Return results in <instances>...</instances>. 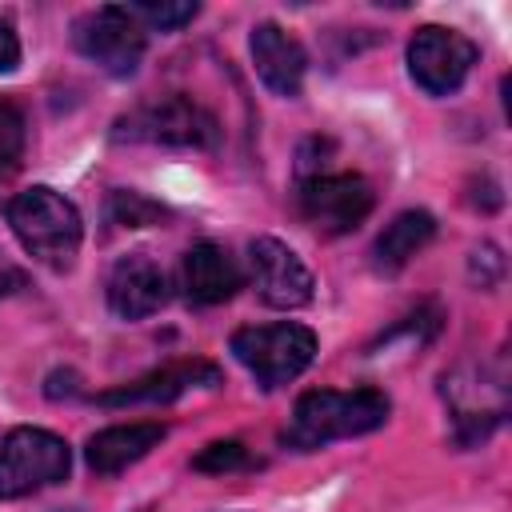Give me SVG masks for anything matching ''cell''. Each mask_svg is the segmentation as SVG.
Here are the masks:
<instances>
[{"label":"cell","instance_id":"obj_6","mask_svg":"<svg viewBox=\"0 0 512 512\" xmlns=\"http://www.w3.org/2000/svg\"><path fill=\"white\" fill-rule=\"evenodd\" d=\"M72 44L88 64L124 80L140 68V60L148 52V28L132 16L128 4H100V8H88L84 16H76Z\"/></svg>","mask_w":512,"mask_h":512},{"label":"cell","instance_id":"obj_21","mask_svg":"<svg viewBox=\"0 0 512 512\" xmlns=\"http://www.w3.org/2000/svg\"><path fill=\"white\" fill-rule=\"evenodd\" d=\"M20 68V36L8 20H0V76Z\"/></svg>","mask_w":512,"mask_h":512},{"label":"cell","instance_id":"obj_8","mask_svg":"<svg viewBox=\"0 0 512 512\" xmlns=\"http://www.w3.org/2000/svg\"><path fill=\"white\" fill-rule=\"evenodd\" d=\"M472 64H476V44L456 28L424 24L408 40V76L428 96L460 92L468 72H472Z\"/></svg>","mask_w":512,"mask_h":512},{"label":"cell","instance_id":"obj_20","mask_svg":"<svg viewBox=\"0 0 512 512\" xmlns=\"http://www.w3.org/2000/svg\"><path fill=\"white\" fill-rule=\"evenodd\" d=\"M132 16L144 24V28H160V32H176L184 24L196 20V4H128Z\"/></svg>","mask_w":512,"mask_h":512},{"label":"cell","instance_id":"obj_9","mask_svg":"<svg viewBox=\"0 0 512 512\" xmlns=\"http://www.w3.org/2000/svg\"><path fill=\"white\" fill-rule=\"evenodd\" d=\"M444 396L452 408V428L460 444H480L492 436V428L504 424L508 416V396L504 380L488 376L484 368H456L444 376Z\"/></svg>","mask_w":512,"mask_h":512},{"label":"cell","instance_id":"obj_1","mask_svg":"<svg viewBox=\"0 0 512 512\" xmlns=\"http://www.w3.org/2000/svg\"><path fill=\"white\" fill-rule=\"evenodd\" d=\"M388 412H392V400L380 388H352V392L312 388L296 400L280 432V444L292 452H316V448H328L332 440H352L384 428Z\"/></svg>","mask_w":512,"mask_h":512},{"label":"cell","instance_id":"obj_13","mask_svg":"<svg viewBox=\"0 0 512 512\" xmlns=\"http://www.w3.org/2000/svg\"><path fill=\"white\" fill-rule=\"evenodd\" d=\"M220 368L212 360H172L132 384H116L96 396L100 408H128V404H172L188 388H216Z\"/></svg>","mask_w":512,"mask_h":512},{"label":"cell","instance_id":"obj_17","mask_svg":"<svg viewBox=\"0 0 512 512\" xmlns=\"http://www.w3.org/2000/svg\"><path fill=\"white\" fill-rule=\"evenodd\" d=\"M168 220V208L156 204L152 196L144 192H132V188H116L108 196V224H120V228H148V224H160Z\"/></svg>","mask_w":512,"mask_h":512},{"label":"cell","instance_id":"obj_14","mask_svg":"<svg viewBox=\"0 0 512 512\" xmlns=\"http://www.w3.org/2000/svg\"><path fill=\"white\" fill-rule=\"evenodd\" d=\"M248 48H252V64H256L260 84L284 100H296L304 88V72H308L304 44L288 28H280L276 20H260L248 36Z\"/></svg>","mask_w":512,"mask_h":512},{"label":"cell","instance_id":"obj_5","mask_svg":"<svg viewBox=\"0 0 512 512\" xmlns=\"http://www.w3.org/2000/svg\"><path fill=\"white\" fill-rule=\"evenodd\" d=\"M72 448L48 428H12L0 440V500H24L68 476Z\"/></svg>","mask_w":512,"mask_h":512},{"label":"cell","instance_id":"obj_7","mask_svg":"<svg viewBox=\"0 0 512 512\" xmlns=\"http://www.w3.org/2000/svg\"><path fill=\"white\" fill-rule=\"evenodd\" d=\"M296 208L320 236H348L376 208V192L360 172H312L300 176Z\"/></svg>","mask_w":512,"mask_h":512},{"label":"cell","instance_id":"obj_12","mask_svg":"<svg viewBox=\"0 0 512 512\" xmlns=\"http://www.w3.org/2000/svg\"><path fill=\"white\" fill-rule=\"evenodd\" d=\"M108 308L120 320H144L164 308L168 300V272L148 256V252H128L112 264L108 284H104Z\"/></svg>","mask_w":512,"mask_h":512},{"label":"cell","instance_id":"obj_3","mask_svg":"<svg viewBox=\"0 0 512 512\" xmlns=\"http://www.w3.org/2000/svg\"><path fill=\"white\" fill-rule=\"evenodd\" d=\"M116 140H132V144H160V148H216L220 144V120L192 96L172 92V96H156L136 104L128 116L116 120L112 128Z\"/></svg>","mask_w":512,"mask_h":512},{"label":"cell","instance_id":"obj_4","mask_svg":"<svg viewBox=\"0 0 512 512\" xmlns=\"http://www.w3.org/2000/svg\"><path fill=\"white\" fill-rule=\"evenodd\" d=\"M232 356L252 372L264 392H276L316 360V332L292 320L248 324L232 332Z\"/></svg>","mask_w":512,"mask_h":512},{"label":"cell","instance_id":"obj_2","mask_svg":"<svg viewBox=\"0 0 512 512\" xmlns=\"http://www.w3.org/2000/svg\"><path fill=\"white\" fill-rule=\"evenodd\" d=\"M8 224L20 240V248L40 260L52 272H68L76 264L80 240H84V220L76 212V204L48 188V184H32L24 192H16L8 200Z\"/></svg>","mask_w":512,"mask_h":512},{"label":"cell","instance_id":"obj_16","mask_svg":"<svg viewBox=\"0 0 512 512\" xmlns=\"http://www.w3.org/2000/svg\"><path fill=\"white\" fill-rule=\"evenodd\" d=\"M432 236H436V216L432 212H424V208L396 212L372 244V268L384 272V276L400 272L412 256H420L432 244Z\"/></svg>","mask_w":512,"mask_h":512},{"label":"cell","instance_id":"obj_15","mask_svg":"<svg viewBox=\"0 0 512 512\" xmlns=\"http://www.w3.org/2000/svg\"><path fill=\"white\" fill-rule=\"evenodd\" d=\"M168 436V428L160 420H132V424H112L100 428L96 436H88L84 460L96 476H116L124 468H132L136 460H144L160 440Z\"/></svg>","mask_w":512,"mask_h":512},{"label":"cell","instance_id":"obj_11","mask_svg":"<svg viewBox=\"0 0 512 512\" xmlns=\"http://www.w3.org/2000/svg\"><path fill=\"white\" fill-rule=\"evenodd\" d=\"M176 288L192 308H212V304L232 300L244 288V272H240V264L228 248H220L212 240H200L180 256Z\"/></svg>","mask_w":512,"mask_h":512},{"label":"cell","instance_id":"obj_10","mask_svg":"<svg viewBox=\"0 0 512 512\" xmlns=\"http://www.w3.org/2000/svg\"><path fill=\"white\" fill-rule=\"evenodd\" d=\"M248 272H252V288L256 296L268 304V308H280V312H292V308H304L312 300V272L308 264L276 236H256L248 244Z\"/></svg>","mask_w":512,"mask_h":512},{"label":"cell","instance_id":"obj_18","mask_svg":"<svg viewBox=\"0 0 512 512\" xmlns=\"http://www.w3.org/2000/svg\"><path fill=\"white\" fill-rule=\"evenodd\" d=\"M192 468H196V472H208V476H228V472L256 468V456H252L240 440H212V444H204V448L192 456Z\"/></svg>","mask_w":512,"mask_h":512},{"label":"cell","instance_id":"obj_19","mask_svg":"<svg viewBox=\"0 0 512 512\" xmlns=\"http://www.w3.org/2000/svg\"><path fill=\"white\" fill-rule=\"evenodd\" d=\"M24 144H28V132H24V112L0 96V180H8L20 160H24Z\"/></svg>","mask_w":512,"mask_h":512}]
</instances>
